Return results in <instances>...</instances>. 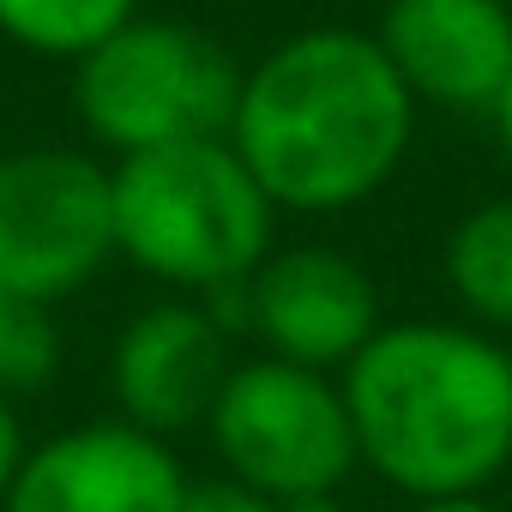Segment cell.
<instances>
[{"label":"cell","instance_id":"6da1fadb","mask_svg":"<svg viewBox=\"0 0 512 512\" xmlns=\"http://www.w3.org/2000/svg\"><path fill=\"white\" fill-rule=\"evenodd\" d=\"M416 121L422 109L374 31L308 25L241 67L223 139L278 211L332 217L398 181Z\"/></svg>","mask_w":512,"mask_h":512},{"label":"cell","instance_id":"7a4b0ae2","mask_svg":"<svg viewBox=\"0 0 512 512\" xmlns=\"http://www.w3.org/2000/svg\"><path fill=\"white\" fill-rule=\"evenodd\" d=\"M338 386L356 464L404 500L488 494L512 464V344L470 320H386Z\"/></svg>","mask_w":512,"mask_h":512},{"label":"cell","instance_id":"3957f363","mask_svg":"<svg viewBox=\"0 0 512 512\" xmlns=\"http://www.w3.org/2000/svg\"><path fill=\"white\" fill-rule=\"evenodd\" d=\"M115 260L169 296L247 284L278 241V205L247 175L229 139H181L109 163Z\"/></svg>","mask_w":512,"mask_h":512},{"label":"cell","instance_id":"277c9868","mask_svg":"<svg viewBox=\"0 0 512 512\" xmlns=\"http://www.w3.org/2000/svg\"><path fill=\"white\" fill-rule=\"evenodd\" d=\"M241 97V61L199 25L133 13L73 61V115L97 151L133 157L181 139H223Z\"/></svg>","mask_w":512,"mask_h":512},{"label":"cell","instance_id":"5b68a950","mask_svg":"<svg viewBox=\"0 0 512 512\" xmlns=\"http://www.w3.org/2000/svg\"><path fill=\"white\" fill-rule=\"evenodd\" d=\"M205 440L229 482L260 500H302V494H344L356 464V434L344 410L338 374L296 368L284 356H235Z\"/></svg>","mask_w":512,"mask_h":512},{"label":"cell","instance_id":"8992f818","mask_svg":"<svg viewBox=\"0 0 512 512\" xmlns=\"http://www.w3.org/2000/svg\"><path fill=\"white\" fill-rule=\"evenodd\" d=\"M115 260L109 163L79 145L0 157V296L61 308Z\"/></svg>","mask_w":512,"mask_h":512},{"label":"cell","instance_id":"52a82bcc","mask_svg":"<svg viewBox=\"0 0 512 512\" xmlns=\"http://www.w3.org/2000/svg\"><path fill=\"white\" fill-rule=\"evenodd\" d=\"M380 326V284L344 247H272L247 278V332L266 356H284L296 368L344 374Z\"/></svg>","mask_w":512,"mask_h":512},{"label":"cell","instance_id":"ba28073f","mask_svg":"<svg viewBox=\"0 0 512 512\" xmlns=\"http://www.w3.org/2000/svg\"><path fill=\"white\" fill-rule=\"evenodd\" d=\"M187 470L169 440L103 416L25 446L0 512H181Z\"/></svg>","mask_w":512,"mask_h":512},{"label":"cell","instance_id":"9c48e42d","mask_svg":"<svg viewBox=\"0 0 512 512\" xmlns=\"http://www.w3.org/2000/svg\"><path fill=\"white\" fill-rule=\"evenodd\" d=\"M235 368V338L211 320L199 296H163L139 308L109 356V386L121 422L175 440L187 428H205L223 380Z\"/></svg>","mask_w":512,"mask_h":512},{"label":"cell","instance_id":"30bf717a","mask_svg":"<svg viewBox=\"0 0 512 512\" xmlns=\"http://www.w3.org/2000/svg\"><path fill=\"white\" fill-rule=\"evenodd\" d=\"M374 43L416 97V109L488 115L512 79L506 0H380Z\"/></svg>","mask_w":512,"mask_h":512},{"label":"cell","instance_id":"8fae6325","mask_svg":"<svg viewBox=\"0 0 512 512\" xmlns=\"http://www.w3.org/2000/svg\"><path fill=\"white\" fill-rule=\"evenodd\" d=\"M440 272L458 314L494 338H512V193L470 205L440 247Z\"/></svg>","mask_w":512,"mask_h":512},{"label":"cell","instance_id":"7c38bea8","mask_svg":"<svg viewBox=\"0 0 512 512\" xmlns=\"http://www.w3.org/2000/svg\"><path fill=\"white\" fill-rule=\"evenodd\" d=\"M139 13V0H0V37L43 61H79Z\"/></svg>","mask_w":512,"mask_h":512},{"label":"cell","instance_id":"4fadbf2b","mask_svg":"<svg viewBox=\"0 0 512 512\" xmlns=\"http://www.w3.org/2000/svg\"><path fill=\"white\" fill-rule=\"evenodd\" d=\"M67 362V338L49 302L31 296H0V398L19 404L55 386Z\"/></svg>","mask_w":512,"mask_h":512},{"label":"cell","instance_id":"5bb4252c","mask_svg":"<svg viewBox=\"0 0 512 512\" xmlns=\"http://www.w3.org/2000/svg\"><path fill=\"white\" fill-rule=\"evenodd\" d=\"M181 512H272V500H260L253 488H241L229 476H211V482H187Z\"/></svg>","mask_w":512,"mask_h":512},{"label":"cell","instance_id":"9a60e30c","mask_svg":"<svg viewBox=\"0 0 512 512\" xmlns=\"http://www.w3.org/2000/svg\"><path fill=\"white\" fill-rule=\"evenodd\" d=\"M25 428H19V416H13V404L0 398V506H7V494H13V476H19V464H25Z\"/></svg>","mask_w":512,"mask_h":512},{"label":"cell","instance_id":"2e32d148","mask_svg":"<svg viewBox=\"0 0 512 512\" xmlns=\"http://www.w3.org/2000/svg\"><path fill=\"white\" fill-rule=\"evenodd\" d=\"M404 512H506V506L488 494H446V500H410Z\"/></svg>","mask_w":512,"mask_h":512},{"label":"cell","instance_id":"e0dca14e","mask_svg":"<svg viewBox=\"0 0 512 512\" xmlns=\"http://www.w3.org/2000/svg\"><path fill=\"white\" fill-rule=\"evenodd\" d=\"M488 121H494V139H500V157H506V169H512V79H506V91H500V103L488 109Z\"/></svg>","mask_w":512,"mask_h":512},{"label":"cell","instance_id":"ac0fdd59","mask_svg":"<svg viewBox=\"0 0 512 512\" xmlns=\"http://www.w3.org/2000/svg\"><path fill=\"white\" fill-rule=\"evenodd\" d=\"M272 512H356L344 494H302V500H278Z\"/></svg>","mask_w":512,"mask_h":512},{"label":"cell","instance_id":"d6986e66","mask_svg":"<svg viewBox=\"0 0 512 512\" xmlns=\"http://www.w3.org/2000/svg\"><path fill=\"white\" fill-rule=\"evenodd\" d=\"M506 512H512V500H506Z\"/></svg>","mask_w":512,"mask_h":512},{"label":"cell","instance_id":"ffe728a7","mask_svg":"<svg viewBox=\"0 0 512 512\" xmlns=\"http://www.w3.org/2000/svg\"><path fill=\"white\" fill-rule=\"evenodd\" d=\"M506 7H512V0H506Z\"/></svg>","mask_w":512,"mask_h":512}]
</instances>
